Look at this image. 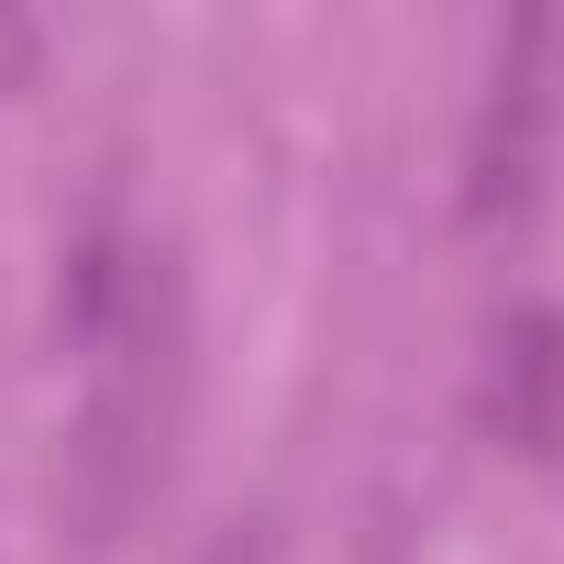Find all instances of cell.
Segmentation results:
<instances>
[{
    "instance_id": "3957f363",
    "label": "cell",
    "mask_w": 564,
    "mask_h": 564,
    "mask_svg": "<svg viewBox=\"0 0 564 564\" xmlns=\"http://www.w3.org/2000/svg\"><path fill=\"white\" fill-rule=\"evenodd\" d=\"M476 410L509 454H553L564 443V311H509L487 333V377Z\"/></svg>"
},
{
    "instance_id": "6da1fadb",
    "label": "cell",
    "mask_w": 564,
    "mask_h": 564,
    "mask_svg": "<svg viewBox=\"0 0 564 564\" xmlns=\"http://www.w3.org/2000/svg\"><path fill=\"white\" fill-rule=\"evenodd\" d=\"M78 410H67V520L78 542H122L144 498L166 487V432H177V276L166 254L100 232L78 254Z\"/></svg>"
},
{
    "instance_id": "7a4b0ae2",
    "label": "cell",
    "mask_w": 564,
    "mask_h": 564,
    "mask_svg": "<svg viewBox=\"0 0 564 564\" xmlns=\"http://www.w3.org/2000/svg\"><path fill=\"white\" fill-rule=\"evenodd\" d=\"M542 122H553V12H520L498 34V67H487V100H476V155H465V210L476 221L531 210Z\"/></svg>"
}]
</instances>
